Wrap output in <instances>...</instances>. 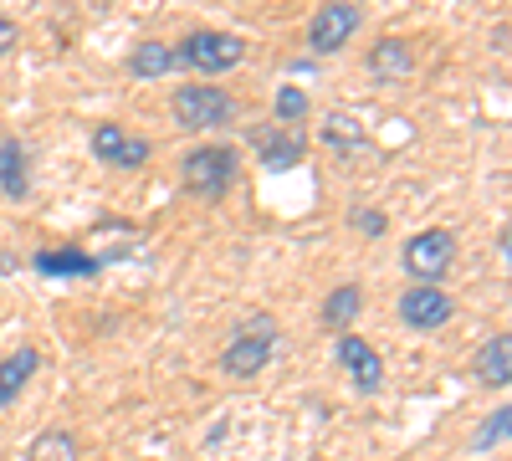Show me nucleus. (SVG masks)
Masks as SVG:
<instances>
[{
  "mask_svg": "<svg viewBox=\"0 0 512 461\" xmlns=\"http://www.w3.org/2000/svg\"><path fill=\"white\" fill-rule=\"evenodd\" d=\"M277 339H282V328H277L272 313L246 318V323L236 328V339L226 344V354H221V369L231 374V380H251V374H262V369L272 364Z\"/></svg>",
  "mask_w": 512,
  "mask_h": 461,
  "instance_id": "obj_1",
  "label": "nucleus"
},
{
  "mask_svg": "<svg viewBox=\"0 0 512 461\" xmlns=\"http://www.w3.org/2000/svg\"><path fill=\"white\" fill-rule=\"evenodd\" d=\"M451 262H456V236L441 231V226H431V231H420V236L405 241V272L415 282H431L436 287L451 272Z\"/></svg>",
  "mask_w": 512,
  "mask_h": 461,
  "instance_id": "obj_5",
  "label": "nucleus"
},
{
  "mask_svg": "<svg viewBox=\"0 0 512 461\" xmlns=\"http://www.w3.org/2000/svg\"><path fill=\"white\" fill-rule=\"evenodd\" d=\"M359 26H364L359 6H349V0H328V6L313 16L308 41H313V52H318V57H333V52H344V47H349Z\"/></svg>",
  "mask_w": 512,
  "mask_h": 461,
  "instance_id": "obj_6",
  "label": "nucleus"
},
{
  "mask_svg": "<svg viewBox=\"0 0 512 461\" xmlns=\"http://www.w3.org/2000/svg\"><path fill=\"white\" fill-rule=\"evenodd\" d=\"M354 226H359L364 236H384V211H359Z\"/></svg>",
  "mask_w": 512,
  "mask_h": 461,
  "instance_id": "obj_22",
  "label": "nucleus"
},
{
  "mask_svg": "<svg viewBox=\"0 0 512 461\" xmlns=\"http://www.w3.org/2000/svg\"><path fill=\"white\" fill-rule=\"evenodd\" d=\"M36 369H41V354H36L31 344L0 359V405H11V400L31 385V374H36Z\"/></svg>",
  "mask_w": 512,
  "mask_h": 461,
  "instance_id": "obj_13",
  "label": "nucleus"
},
{
  "mask_svg": "<svg viewBox=\"0 0 512 461\" xmlns=\"http://www.w3.org/2000/svg\"><path fill=\"white\" fill-rule=\"evenodd\" d=\"M128 72L134 77H169V72H180V57L175 47H164V41H139L134 52H128Z\"/></svg>",
  "mask_w": 512,
  "mask_h": 461,
  "instance_id": "obj_14",
  "label": "nucleus"
},
{
  "mask_svg": "<svg viewBox=\"0 0 512 461\" xmlns=\"http://www.w3.org/2000/svg\"><path fill=\"white\" fill-rule=\"evenodd\" d=\"M236 170H241V154L231 144H205V149H190L185 164H180V185L200 200H226L231 185H236Z\"/></svg>",
  "mask_w": 512,
  "mask_h": 461,
  "instance_id": "obj_2",
  "label": "nucleus"
},
{
  "mask_svg": "<svg viewBox=\"0 0 512 461\" xmlns=\"http://www.w3.org/2000/svg\"><path fill=\"white\" fill-rule=\"evenodd\" d=\"M31 267L41 277H98L103 257H88L82 246H57V251H36Z\"/></svg>",
  "mask_w": 512,
  "mask_h": 461,
  "instance_id": "obj_10",
  "label": "nucleus"
},
{
  "mask_svg": "<svg viewBox=\"0 0 512 461\" xmlns=\"http://www.w3.org/2000/svg\"><path fill=\"white\" fill-rule=\"evenodd\" d=\"M512 339L507 333H497L492 344H482V354H477V380L482 385H492V390H507L512 385Z\"/></svg>",
  "mask_w": 512,
  "mask_h": 461,
  "instance_id": "obj_15",
  "label": "nucleus"
},
{
  "mask_svg": "<svg viewBox=\"0 0 512 461\" xmlns=\"http://www.w3.org/2000/svg\"><path fill=\"white\" fill-rule=\"evenodd\" d=\"M272 108H277V123H297L308 113V98H303V88H282Z\"/></svg>",
  "mask_w": 512,
  "mask_h": 461,
  "instance_id": "obj_21",
  "label": "nucleus"
},
{
  "mask_svg": "<svg viewBox=\"0 0 512 461\" xmlns=\"http://www.w3.org/2000/svg\"><path fill=\"white\" fill-rule=\"evenodd\" d=\"M175 57H180V67L200 72V82H205V77H221V72L241 67L246 62V41L231 36V31H190L175 47Z\"/></svg>",
  "mask_w": 512,
  "mask_h": 461,
  "instance_id": "obj_4",
  "label": "nucleus"
},
{
  "mask_svg": "<svg viewBox=\"0 0 512 461\" xmlns=\"http://www.w3.org/2000/svg\"><path fill=\"white\" fill-rule=\"evenodd\" d=\"M93 154L103 164H113V170H144V164L154 159V144L139 139V134H128V129H118V123H98V129H93Z\"/></svg>",
  "mask_w": 512,
  "mask_h": 461,
  "instance_id": "obj_8",
  "label": "nucleus"
},
{
  "mask_svg": "<svg viewBox=\"0 0 512 461\" xmlns=\"http://www.w3.org/2000/svg\"><path fill=\"white\" fill-rule=\"evenodd\" d=\"M451 313H456V303L446 298L441 287H431V282H415L405 298H400V323L415 328V333H436V328H446Z\"/></svg>",
  "mask_w": 512,
  "mask_h": 461,
  "instance_id": "obj_7",
  "label": "nucleus"
},
{
  "mask_svg": "<svg viewBox=\"0 0 512 461\" xmlns=\"http://www.w3.org/2000/svg\"><path fill=\"white\" fill-rule=\"evenodd\" d=\"M175 123L190 134H210V129H226V123H236V98L226 88H216V82H185V88H175Z\"/></svg>",
  "mask_w": 512,
  "mask_h": 461,
  "instance_id": "obj_3",
  "label": "nucleus"
},
{
  "mask_svg": "<svg viewBox=\"0 0 512 461\" xmlns=\"http://www.w3.org/2000/svg\"><path fill=\"white\" fill-rule=\"evenodd\" d=\"M251 144H262V164L267 170H297L308 154V144L297 134H277V129H251Z\"/></svg>",
  "mask_w": 512,
  "mask_h": 461,
  "instance_id": "obj_12",
  "label": "nucleus"
},
{
  "mask_svg": "<svg viewBox=\"0 0 512 461\" xmlns=\"http://www.w3.org/2000/svg\"><path fill=\"white\" fill-rule=\"evenodd\" d=\"M0 195H6L11 205H21L31 195V164H26L21 139H0Z\"/></svg>",
  "mask_w": 512,
  "mask_h": 461,
  "instance_id": "obj_11",
  "label": "nucleus"
},
{
  "mask_svg": "<svg viewBox=\"0 0 512 461\" xmlns=\"http://www.w3.org/2000/svg\"><path fill=\"white\" fill-rule=\"evenodd\" d=\"M359 308H364V292H359L354 282L333 287V292H328V303H323V328H333V333H349V323L359 318Z\"/></svg>",
  "mask_w": 512,
  "mask_h": 461,
  "instance_id": "obj_17",
  "label": "nucleus"
},
{
  "mask_svg": "<svg viewBox=\"0 0 512 461\" xmlns=\"http://www.w3.org/2000/svg\"><path fill=\"white\" fill-rule=\"evenodd\" d=\"M507 426H512V410H507V405H497V415H492V421L477 431V441H472V446H477V451H492V446H502V441H507Z\"/></svg>",
  "mask_w": 512,
  "mask_h": 461,
  "instance_id": "obj_20",
  "label": "nucleus"
},
{
  "mask_svg": "<svg viewBox=\"0 0 512 461\" xmlns=\"http://www.w3.org/2000/svg\"><path fill=\"white\" fill-rule=\"evenodd\" d=\"M369 67H374L379 77H410V72H415V52H410V41H400V36L374 41Z\"/></svg>",
  "mask_w": 512,
  "mask_h": 461,
  "instance_id": "obj_16",
  "label": "nucleus"
},
{
  "mask_svg": "<svg viewBox=\"0 0 512 461\" xmlns=\"http://www.w3.org/2000/svg\"><path fill=\"white\" fill-rule=\"evenodd\" d=\"M323 144H328V149H338V154H359L369 139H364V129H359V123H354L349 113H333V118L323 123Z\"/></svg>",
  "mask_w": 512,
  "mask_h": 461,
  "instance_id": "obj_19",
  "label": "nucleus"
},
{
  "mask_svg": "<svg viewBox=\"0 0 512 461\" xmlns=\"http://www.w3.org/2000/svg\"><path fill=\"white\" fill-rule=\"evenodd\" d=\"M333 359L349 369V380H354L359 395H379V385H384V359H379L364 339H354V333H338Z\"/></svg>",
  "mask_w": 512,
  "mask_h": 461,
  "instance_id": "obj_9",
  "label": "nucleus"
},
{
  "mask_svg": "<svg viewBox=\"0 0 512 461\" xmlns=\"http://www.w3.org/2000/svg\"><path fill=\"white\" fill-rule=\"evenodd\" d=\"M16 36H21V31H16V21H11L6 11H0V57H6V52L16 47Z\"/></svg>",
  "mask_w": 512,
  "mask_h": 461,
  "instance_id": "obj_23",
  "label": "nucleus"
},
{
  "mask_svg": "<svg viewBox=\"0 0 512 461\" xmlns=\"http://www.w3.org/2000/svg\"><path fill=\"white\" fill-rule=\"evenodd\" d=\"M31 461H82V446L72 431H41L31 441Z\"/></svg>",
  "mask_w": 512,
  "mask_h": 461,
  "instance_id": "obj_18",
  "label": "nucleus"
}]
</instances>
